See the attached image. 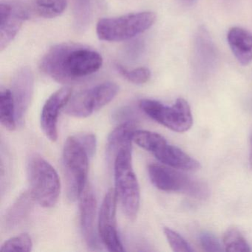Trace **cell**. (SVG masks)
Returning <instances> with one entry per match:
<instances>
[{
	"label": "cell",
	"instance_id": "obj_1",
	"mask_svg": "<svg viewBox=\"0 0 252 252\" xmlns=\"http://www.w3.org/2000/svg\"><path fill=\"white\" fill-rule=\"evenodd\" d=\"M102 64V57L94 50L75 44H60L44 56L40 69L57 82L74 83L96 73Z\"/></svg>",
	"mask_w": 252,
	"mask_h": 252
},
{
	"label": "cell",
	"instance_id": "obj_2",
	"mask_svg": "<svg viewBox=\"0 0 252 252\" xmlns=\"http://www.w3.org/2000/svg\"><path fill=\"white\" fill-rule=\"evenodd\" d=\"M116 195L125 216L134 220L140 208V187L132 166V149L121 150L113 161Z\"/></svg>",
	"mask_w": 252,
	"mask_h": 252
},
{
	"label": "cell",
	"instance_id": "obj_3",
	"mask_svg": "<svg viewBox=\"0 0 252 252\" xmlns=\"http://www.w3.org/2000/svg\"><path fill=\"white\" fill-rule=\"evenodd\" d=\"M30 191L35 201L44 208L57 204L61 191L60 177L54 166L37 153L32 154L27 163Z\"/></svg>",
	"mask_w": 252,
	"mask_h": 252
},
{
	"label": "cell",
	"instance_id": "obj_4",
	"mask_svg": "<svg viewBox=\"0 0 252 252\" xmlns=\"http://www.w3.org/2000/svg\"><path fill=\"white\" fill-rule=\"evenodd\" d=\"M90 158L76 135L67 138L63 148V166L67 197L70 202L80 198L86 187Z\"/></svg>",
	"mask_w": 252,
	"mask_h": 252
},
{
	"label": "cell",
	"instance_id": "obj_5",
	"mask_svg": "<svg viewBox=\"0 0 252 252\" xmlns=\"http://www.w3.org/2000/svg\"><path fill=\"white\" fill-rule=\"evenodd\" d=\"M156 20V14L150 11L104 18L97 23L96 33L101 40L107 42L127 40L150 29Z\"/></svg>",
	"mask_w": 252,
	"mask_h": 252
},
{
	"label": "cell",
	"instance_id": "obj_6",
	"mask_svg": "<svg viewBox=\"0 0 252 252\" xmlns=\"http://www.w3.org/2000/svg\"><path fill=\"white\" fill-rule=\"evenodd\" d=\"M148 174L153 185L161 191L184 193L197 199L209 195L206 184L166 165L152 163L149 165Z\"/></svg>",
	"mask_w": 252,
	"mask_h": 252
},
{
	"label": "cell",
	"instance_id": "obj_7",
	"mask_svg": "<svg viewBox=\"0 0 252 252\" xmlns=\"http://www.w3.org/2000/svg\"><path fill=\"white\" fill-rule=\"evenodd\" d=\"M139 107L153 120L177 132L189 130L193 125L189 104L184 98H178L172 106H166L160 101L143 99Z\"/></svg>",
	"mask_w": 252,
	"mask_h": 252
},
{
	"label": "cell",
	"instance_id": "obj_8",
	"mask_svg": "<svg viewBox=\"0 0 252 252\" xmlns=\"http://www.w3.org/2000/svg\"><path fill=\"white\" fill-rule=\"evenodd\" d=\"M119 92L113 82H104L70 98L65 106L66 114L75 118H87L111 102Z\"/></svg>",
	"mask_w": 252,
	"mask_h": 252
},
{
	"label": "cell",
	"instance_id": "obj_9",
	"mask_svg": "<svg viewBox=\"0 0 252 252\" xmlns=\"http://www.w3.org/2000/svg\"><path fill=\"white\" fill-rule=\"evenodd\" d=\"M118 198L115 189H110L104 200L98 214V231L107 250L112 252H123L125 249L121 241L116 224V209Z\"/></svg>",
	"mask_w": 252,
	"mask_h": 252
},
{
	"label": "cell",
	"instance_id": "obj_10",
	"mask_svg": "<svg viewBox=\"0 0 252 252\" xmlns=\"http://www.w3.org/2000/svg\"><path fill=\"white\" fill-rule=\"evenodd\" d=\"M72 90L67 87L61 88L48 98L41 113V127L50 141L58 138L59 114L71 98Z\"/></svg>",
	"mask_w": 252,
	"mask_h": 252
},
{
	"label": "cell",
	"instance_id": "obj_11",
	"mask_svg": "<svg viewBox=\"0 0 252 252\" xmlns=\"http://www.w3.org/2000/svg\"><path fill=\"white\" fill-rule=\"evenodd\" d=\"M96 199L91 187H85L79 198L80 225L84 240L88 248L93 251L99 250V238L95 229Z\"/></svg>",
	"mask_w": 252,
	"mask_h": 252
},
{
	"label": "cell",
	"instance_id": "obj_12",
	"mask_svg": "<svg viewBox=\"0 0 252 252\" xmlns=\"http://www.w3.org/2000/svg\"><path fill=\"white\" fill-rule=\"evenodd\" d=\"M12 93L15 104L17 125L23 126L26 113L33 98L34 79L33 73L28 67L17 72L12 81Z\"/></svg>",
	"mask_w": 252,
	"mask_h": 252
},
{
	"label": "cell",
	"instance_id": "obj_13",
	"mask_svg": "<svg viewBox=\"0 0 252 252\" xmlns=\"http://www.w3.org/2000/svg\"><path fill=\"white\" fill-rule=\"evenodd\" d=\"M28 11L22 7L13 6L8 2L0 5V48L3 51L16 37L23 26V22L29 18Z\"/></svg>",
	"mask_w": 252,
	"mask_h": 252
},
{
	"label": "cell",
	"instance_id": "obj_14",
	"mask_svg": "<svg viewBox=\"0 0 252 252\" xmlns=\"http://www.w3.org/2000/svg\"><path fill=\"white\" fill-rule=\"evenodd\" d=\"M194 69L200 73H207L215 68L218 62V52L209 32L200 28L194 39Z\"/></svg>",
	"mask_w": 252,
	"mask_h": 252
},
{
	"label": "cell",
	"instance_id": "obj_15",
	"mask_svg": "<svg viewBox=\"0 0 252 252\" xmlns=\"http://www.w3.org/2000/svg\"><path fill=\"white\" fill-rule=\"evenodd\" d=\"M152 154L160 163L178 170L196 171L200 168L197 160L178 147L168 144L166 141L162 143Z\"/></svg>",
	"mask_w": 252,
	"mask_h": 252
},
{
	"label": "cell",
	"instance_id": "obj_16",
	"mask_svg": "<svg viewBox=\"0 0 252 252\" xmlns=\"http://www.w3.org/2000/svg\"><path fill=\"white\" fill-rule=\"evenodd\" d=\"M227 39L237 61L244 66L250 64L252 62V33L242 28H231Z\"/></svg>",
	"mask_w": 252,
	"mask_h": 252
},
{
	"label": "cell",
	"instance_id": "obj_17",
	"mask_svg": "<svg viewBox=\"0 0 252 252\" xmlns=\"http://www.w3.org/2000/svg\"><path fill=\"white\" fill-rule=\"evenodd\" d=\"M30 190L20 194L14 204L5 212L3 227L5 230H12L21 224L30 215L35 203Z\"/></svg>",
	"mask_w": 252,
	"mask_h": 252
},
{
	"label": "cell",
	"instance_id": "obj_18",
	"mask_svg": "<svg viewBox=\"0 0 252 252\" xmlns=\"http://www.w3.org/2000/svg\"><path fill=\"white\" fill-rule=\"evenodd\" d=\"M134 122L120 124L107 138V156L109 161H114L118 153L124 149H132V135L135 130Z\"/></svg>",
	"mask_w": 252,
	"mask_h": 252
},
{
	"label": "cell",
	"instance_id": "obj_19",
	"mask_svg": "<svg viewBox=\"0 0 252 252\" xmlns=\"http://www.w3.org/2000/svg\"><path fill=\"white\" fill-rule=\"evenodd\" d=\"M0 122L8 131L17 128V115L12 93L10 90H2L0 94Z\"/></svg>",
	"mask_w": 252,
	"mask_h": 252
},
{
	"label": "cell",
	"instance_id": "obj_20",
	"mask_svg": "<svg viewBox=\"0 0 252 252\" xmlns=\"http://www.w3.org/2000/svg\"><path fill=\"white\" fill-rule=\"evenodd\" d=\"M222 243L226 252H249L251 251L244 236L234 227L226 230L222 238Z\"/></svg>",
	"mask_w": 252,
	"mask_h": 252
},
{
	"label": "cell",
	"instance_id": "obj_21",
	"mask_svg": "<svg viewBox=\"0 0 252 252\" xmlns=\"http://www.w3.org/2000/svg\"><path fill=\"white\" fill-rule=\"evenodd\" d=\"M67 5V0H35L36 11L45 18H54L61 15Z\"/></svg>",
	"mask_w": 252,
	"mask_h": 252
},
{
	"label": "cell",
	"instance_id": "obj_22",
	"mask_svg": "<svg viewBox=\"0 0 252 252\" xmlns=\"http://www.w3.org/2000/svg\"><path fill=\"white\" fill-rule=\"evenodd\" d=\"M32 249V237L27 233H23L4 242L0 250L2 252H31Z\"/></svg>",
	"mask_w": 252,
	"mask_h": 252
},
{
	"label": "cell",
	"instance_id": "obj_23",
	"mask_svg": "<svg viewBox=\"0 0 252 252\" xmlns=\"http://www.w3.org/2000/svg\"><path fill=\"white\" fill-rule=\"evenodd\" d=\"M117 70L126 80L135 85H144L149 82L151 78V72L147 67H138L128 70L123 66L118 64Z\"/></svg>",
	"mask_w": 252,
	"mask_h": 252
},
{
	"label": "cell",
	"instance_id": "obj_24",
	"mask_svg": "<svg viewBox=\"0 0 252 252\" xmlns=\"http://www.w3.org/2000/svg\"><path fill=\"white\" fill-rule=\"evenodd\" d=\"M163 232L166 236V240L172 251L175 252H191L193 249L187 240L181 235L171 228L165 227Z\"/></svg>",
	"mask_w": 252,
	"mask_h": 252
},
{
	"label": "cell",
	"instance_id": "obj_25",
	"mask_svg": "<svg viewBox=\"0 0 252 252\" xmlns=\"http://www.w3.org/2000/svg\"><path fill=\"white\" fill-rule=\"evenodd\" d=\"M76 26L84 28L91 17V5L89 0H76L75 5Z\"/></svg>",
	"mask_w": 252,
	"mask_h": 252
},
{
	"label": "cell",
	"instance_id": "obj_26",
	"mask_svg": "<svg viewBox=\"0 0 252 252\" xmlns=\"http://www.w3.org/2000/svg\"><path fill=\"white\" fill-rule=\"evenodd\" d=\"M79 142L83 146L90 158L94 157L96 151L97 139L95 135L91 132H82L76 135Z\"/></svg>",
	"mask_w": 252,
	"mask_h": 252
},
{
	"label": "cell",
	"instance_id": "obj_27",
	"mask_svg": "<svg viewBox=\"0 0 252 252\" xmlns=\"http://www.w3.org/2000/svg\"><path fill=\"white\" fill-rule=\"evenodd\" d=\"M200 243L206 252H221L223 250L220 243L214 234L203 232L200 235Z\"/></svg>",
	"mask_w": 252,
	"mask_h": 252
},
{
	"label": "cell",
	"instance_id": "obj_28",
	"mask_svg": "<svg viewBox=\"0 0 252 252\" xmlns=\"http://www.w3.org/2000/svg\"><path fill=\"white\" fill-rule=\"evenodd\" d=\"M135 116L133 110L128 107H123L119 109L114 114L115 119L121 124L125 122H134L133 118Z\"/></svg>",
	"mask_w": 252,
	"mask_h": 252
},
{
	"label": "cell",
	"instance_id": "obj_29",
	"mask_svg": "<svg viewBox=\"0 0 252 252\" xmlns=\"http://www.w3.org/2000/svg\"><path fill=\"white\" fill-rule=\"evenodd\" d=\"M181 3L185 5H191L195 2L196 0H180Z\"/></svg>",
	"mask_w": 252,
	"mask_h": 252
},
{
	"label": "cell",
	"instance_id": "obj_30",
	"mask_svg": "<svg viewBox=\"0 0 252 252\" xmlns=\"http://www.w3.org/2000/svg\"><path fill=\"white\" fill-rule=\"evenodd\" d=\"M249 163H250L251 167L252 168V134L251 137V153L250 157H249Z\"/></svg>",
	"mask_w": 252,
	"mask_h": 252
}]
</instances>
